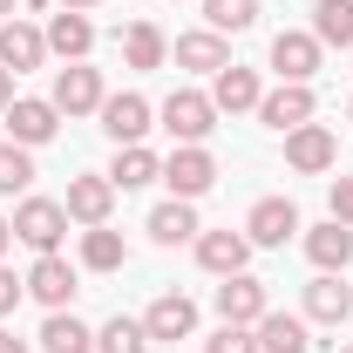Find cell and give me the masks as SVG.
I'll return each instance as SVG.
<instances>
[{
    "mask_svg": "<svg viewBox=\"0 0 353 353\" xmlns=\"http://www.w3.org/2000/svg\"><path fill=\"white\" fill-rule=\"evenodd\" d=\"M21 285H28L48 312H68V299H75V265L61 259V252H41V259L28 265V279H21Z\"/></svg>",
    "mask_w": 353,
    "mask_h": 353,
    "instance_id": "52a82bcc",
    "label": "cell"
},
{
    "mask_svg": "<svg viewBox=\"0 0 353 353\" xmlns=\"http://www.w3.org/2000/svg\"><path fill=\"white\" fill-rule=\"evenodd\" d=\"M259 116H265V130H299V123H312V88L306 82H279L272 95H259Z\"/></svg>",
    "mask_w": 353,
    "mask_h": 353,
    "instance_id": "8fae6325",
    "label": "cell"
},
{
    "mask_svg": "<svg viewBox=\"0 0 353 353\" xmlns=\"http://www.w3.org/2000/svg\"><path fill=\"white\" fill-rule=\"evenodd\" d=\"M312 41L319 48H353V0H319L312 7Z\"/></svg>",
    "mask_w": 353,
    "mask_h": 353,
    "instance_id": "cb8c5ba5",
    "label": "cell"
},
{
    "mask_svg": "<svg viewBox=\"0 0 353 353\" xmlns=\"http://www.w3.org/2000/svg\"><path fill=\"white\" fill-rule=\"evenodd\" d=\"M61 7H75V14H82V7H95V0H61Z\"/></svg>",
    "mask_w": 353,
    "mask_h": 353,
    "instance_id": "74e56055",
    "label": "cell"
},
{
    "mask_svg": "<svg viewBox=\"0 0 353 353\" xmlns=\"http://www.w3.org/2000/svg\"><path fill=\"white\" fill-rule=\"evenodd\" d=\"M285 163L306 170V176L333 170V163H340V136L326 130V123H299V130H285Z\"/></svg>",
    "mask_w": 353,
    "mask_h": 353,
    "instance_id": "277c9868",
    "label": "cell"
},
{
    "mask_svg": "<svg viewBox=\"0 0 353 353\" xmlns=\"http://www.w3.org/2000/svg\"><path fill=\"white\" fill-rule=\"evenodd\" d=\"M163 183H170V197L197 204V197L218 183V157H211L204 143H176L170 157H163Z\"/></svg>",
    "mask_w": 353,
    "mask_h": 353,
    "instance_id": "6da1fadb",
    "label": "cell"
},
{
    "mask_svg": "<svg viewBox=\"0 0 353 353\" xmlns=\"http://www.w3.org/2000/svg\"><path fill=\"white\" fill-rule=\"evenodd\" d=\"M143 347H150L143 319H123V312H116V319H109V326L95 333V353H143Z\"/></svg>",
    "mask_w": 353,
    "mask_h": 353,
    "instance_id": "f1b7e54d",
    "label": "cell"
},
{
    "mask_svg": "<svg viewBox=\"0 0 353 353\" xmlns=\"http://www.w3.org/2000/svg\"><path fill=\"white\" fill-rule=\"evenodd\" d=\"M163 54H170L163 28H150V21H130V34H123V61H130V68H163Z\"/></svg>",
    "mask_w": 353,
    "mask_h": 353,
    "instance_id": "d4e9b609",
    "label": "cell"
},
{
    "mask_svg": "<svg viewBox=\"0 0 353 353\" xmlns=\"http://www.w3.org/2000/svg\"><path fill=\"white\" fill-rule=\"evenodd\" d=\"M272 68H279V82H312V68H319L312 28H285V34L272 41Z\"/></svg>",
    "mask_w": 353,
    "mask_h": 353,
    "instance_id": "4fadbf2b",
    "label": "cell"
},
{
    "mask_svg": "<svg viewBox=\"0 0 353 353\" xmlns=\"http://www.w3.org/2000/svg\"><path fill=\"white\" fill-rule=\"evenodd\" d=\"M259 75H252V68H238V61H231V68H218V75H211V102H218V116H238V109H259Z\"/></svg>",
    "mask_w": 353,
    "mask_h": 353,
    "instance_id": "ac0fdd59",
    "label": "cell"
},
{
    "mask_svg": "<svg viewBox=\"0 0 353 353\" xmlns=\"http://www.w3.org/2000/svg\"><path fill=\"white\" fill-rule=\"evenodd\" d=\"M333 218L353 231V176H340V183H333Z\"/></svg>",
    "mask_w": 353,
    "mask_h": 353,
    "instance_id": "d6a6232c",
    "label": "cell"
},
{
    "mask_svg": "<svg viewBox=\"0 0 353 353\" xmlns=\"http://www.w3.org/2000/svg\"><path fill=\"white\" fill-rule=\"evenodd\" d=\"M157 176H163V163H157L143 143L116 150V170H109V183H116V190H143V183H157Z\"/></svg>",
    "mask_w": 353,
    "mask_h": 353,
    "instance_id": "83f0119b",
    "label": "cell"
},
{
    "mask_svg": "<svg viewBox=\"0 0 353 353\" xmlns=\"http://www.w3.org/2000/svg\"><path fill=\"white\" fill-rule=\"evenodd\" d=\"M88 48H95V28H88V14L61 7V14L48 21V54H61V61H82Z\"/></svg>",
    "mask_w": 353,
    "mask_h": 353,
    "instance_id": "ffe728a7",
    "label": "cell"
},
{
    "mask_svg": "<svg viewBox=\"0 0 353 353\" xmlns=\"http://www.w3.org/2000/svg\"><path fill=\"white\" fill-rule=\"evenodd\" d=\"M41 347L48 353H95V333H88L75 312H48V326H41Z\"/></svg>",
    "mask_w": 353,
    "mask_h": 353,
    "instance_id": "4316f807",
    "label": "cell"
},
{
    "mask_svg": "<svg viewBox=\"0 0 353 353\" xmlns=\"http://www.w3.org/2000/svg\"><path fill=\"white\" fill-rule=\"evenodd\" d=\"M292 231H306L292 197H259V204H252V218H245V238H252V245H285Z\"/></svg>",
    "mask_w": 353,
    "mask_h": 353,
    "instance_id": "9c48e42d",
    "label": "cell"
},
{
    "mask_svg": "<svg viewBox=\"0 0 353 353\" xmlns=\"http://www.w3.org/2000/svg\"><path fill=\"white\" fill-rule=\"evenodd\" d=\"M0 116H7V130H14V143H21V150H41L48 136L61 130V109H54V102H41V95H14Z\"/></svg>",
    "mask_w": 353,
    "mask_h": 353,
    "instance_id": "5b68a950",
    "label": "cell"
},
{
    "mask_svg": "<svg viewBox=\"0 0 353 353\" xmlns=\"http://www.w3.org/2000/svg\"><path fill=\"white\" fill-rule=\"evenodd\" d=\"M61 116H88V109H102V75L82 68V61H68L61 75H54V95H48Z\"/></svg>",
    "mask_w": 353,
    "mask_h": 353,
    "instance_id": "7c38bea8",
    "label": "cell"
},
{
    "mask_svg": "<svg viewBox=\"0 0 353 353\" xmlns=\"http://www.w3.org/2000/svg\"><path fill=\"white\" fill-rule=\"evenodd\" d=\"M61 231H68V211H61L54 197H28V204L14 211V238H21V245H34V252H54V245H61Z\"/></svg>",
    "mask_w": 353,
    "mask_h": 353,
    "instance_id": "8992f818",
    "label": "cell"
},
{
    "mask_svg": "<svg viewBox=\"0 0 353 353\" xmlns=\"http://www.w3.org/2000/svg\"><path fill=\"white\" fill-rule=\"evenodd\" d=\"M82 265H88V272H116V265H130L123 231H109V224H88V231H82Z\"/></svg>",
    "mask_w": 353,
    "mask_h": 353,
    "instance_id": "603a6c76",
    "label": "cell"
},
{
    "mask_svg": "<svg viewBox=\"0 0 353 353\" xmlns=\"http://www.w3.org/2000/svg\"><path fill=\"white\" fill-rule=\"evenodd\" d=\"M245 259H252V238L245 231H197V265L204 272L231 279V272H245Z\"/></svg>",
    "mask_w": 353,
    "mask_h": 353,
    "instance_id": "5bb4252c",
    "label": "cell"
},
{
    "mask_svg": "<svg viewBox=\"0 0 353 353\" xmlns=\"http://www.w3.org/2000/svg\"><path fill=\"white\" fill-rule=\"evenodd\" d=\"M340 353H353V347H340Z\"/></svg>",
    "mask_w": 353,
    "mask_h": 353,
    "instance_id": "60d3db41",
    "label": "cell"
},
{
    "mask_svg": "<svg viewBox=\"0 0 353 353\" xmlns=\"http://www.w3.org/2000/svg\"><path fill=\"white\" fill-rule=\"evenodd\" d=\"M306 259H312V272H347V265H353V231L340 218L312 224V231H306Z\"/></svg>",
    "mask_w": 353,
    "mask_h": 353,
    "instance_id": "2e32d148",
    "label": "cell"
},
{
    "mask_svg": "<svg viewBox=\"0 0 353 353\" xmlns=\"http://www.w3.org/2000/svg\"><path fill=\"white\" fill-rule=\"evenodd\" d=\"M176 68H190V75H218V68H231L224 34H218V28H211V34H176Z\"/></svg>",
    "mask_w": 353,
    "mask_h": 353,
    "instance_id": "d6986e66",
    "label": "cell"
},
{
    "mask_svg": "<svg viewBox=\"0 0 353 353\" xmlns=\"http://www.w3.org/2000/svg\"><path fill=\"white\" fill-rule=\"evenodd\" d=\"M347 116H353V102H347Z\"/></svg>",
    "mask_w": 353,
    "mask_h": 353,
    "instance_id": "ab89813d",
    "label": "cell"
},
{
    "mask_svg": "<svg viewBox=\"0 0 353 353\" xmlns=\"http://www.w3.org/2000/svg\"><path fill=\"white\" fill-rule=\"evenodd\" d=\"M204 353H259V340H252V326H218L204 340Z\"/></svg>",
    "mask_w": 353,
    "mask_h": 353,
    "instance_id": "1f68e13d",
    "label": "cell"
},
{
    "mask_svg": "<svg viewBox=\"0 0 353 353\" xmlns=\"http://www.w3.org/2000/svg\"><path fill=\"white\" fill-rule=\"evenodd\" d=\"M150 238H157V245H183V238H197V211H190L183 197L157 204V211H150Z\"/></svg>",
    "mask_w": 353,
    "mask_h": 353,
    "instance_id": "484cf974",
    "label": "cell"
},
{
    "mask_svg": "<svg viewBox=\"0 0 353 353\" xmlns=\"http://www.w3.org/2000/svg\"><path fill=\"white\" fill-rule=\"evenodd\" d=\"M95 116H102V130H109L116 150H130V143L150 136V116H157V109H150L136 88H123V95H102V109H95Z\"/></svg>",
    "mask_w": 353,
    "mask_h": 353,
    "instance_id": "3957f363",
    "label": "cell"
},
{
    "mask_svg": "<svg viewBox=\"0 0 353 353\" xmlns=\"http://www.w3.org/2000/svg\"><path fill=\"white\" fill-rule=\"evenodd\" d=\"M21 292H28V285H21V279H14V272L0 265V319H7V312L21 306Z\"/></svg>",
    "mask_w": 353,
    "mask_h": 353,
    "instance_id": "836d02e7",
    "label": "cell"
},
{
    "mask_svg": "<svg viewBox=\"0 0 353 353\" xmlns=\"http://www.w3.org/2000/svg\"><path fill=\"white\" fill-rule=\"evenodd\" d=\"M7 245H14V218H0V259H7Z\"/></svg>",
    "mask_w": 353,
    "mask_h": 353,
    "instance_id": "d590c367",
    "label": "cell"
},
{
    "mask_svg": "<svg viewBox=\"0 0 353 353\" xmlns=\"http://www.w3.org/2000/svg\"><path fill=\"white\" fill-rule=\"evenodd\" d=\"M0 14H14V0H0Z\"/></svg>",
    "mask_w": 353,
    "mask_h": 353,
    "instance_id": "f35d334b",
    "label": "cell"
},
{
    "mask_svg": "<svg viewBox=\"0 0 353 353\" xmlns=\"http://www.w3.org/2000/svg\"><path fill=\"white\" fill-rule=\"evenodd\" d=\"M61 211H68L75 224H109V211H116V183H109V176H68Z\"/></svg>",
    "mask_w": 353,
    "mask_h": 353,
    "instance_id": "30bf717a",
    "label": "cell"
},
{
    "mask_svg": "<svg viewBox=\"0 0 353 353\" xmlns=\"http://www.w3.org/2000/svg\"><path fill=\"white\" fill-rule=\"evenodd\" d=\"M0 61H7L14 75L41 68V61H48V34H41V28H28V21H7V28H0Z\"/></svg>",
    "mask_w": 353,
    "mask_h": 353,
    "instance_id": "e0dca14e",
    "label": "cell"
},
{
    "mask_svg": "<svg viewBox=\"0 0 353 353\" xmlns=\"http://www.w3.org/2000/svg\"><path fill=\"white\" fill-rule=\"evenodd\" d=\"M0 353H28V340H14V333H0Z\"/></svg>",
    "mask_w": 353,
    "mask_h": 353,
    "instance_id": "8d00e7d4",
    "label": "cell"
},
{
    "mask_svg": "<svg viewBox=\"0 0 353 353\" xmlns=\"http://www.w3.org/2000/svg\"><path fill=\"white\" fill-rule=\"evenodd\" d=\"M157 116H163V130H170L176 143H204V136L218 130V102H211L204 88H176Z\"/></svg>",
    "mask_w": 353,
    "mask_h": 353,
    "instance_id": "7a4b0ae2",
    "label": "cell"
},
{
    "mask_svg": "<svg viewBox=\"0 0 353 353\" xmlns=\"http://www.w3.org/2000/svg\"><path fill=\"white\" fill-rule=\"evenodd\" d=\"M265 312H272V306H265V279L231 272V279L218 285V319H224V326H259Z\"/></svg>",
    "mask_w": 353,
    "mask_h": 353,
    "instance_id": "ba28073f",
    "label": "cell"
},
{
    "mask_svg": "<svg viewBox=\"0 0 353 353\" xmlns=\"http://www.w3.org/2000/svg\"><path fill=\"white\" fill-rule=\"evenodd\" d=\"M7 102H14V68L0 61V109H7Z\"/></svg>",
    "mask_w": 353,
    "mask_h": 353,
    "instance_id": "e575fe53",
    "label": "cell"
},
{
    "mask_svg": "<svg viewBox=\"0 0 353 353\" xmlns=\"http://www.w3.org/2000/svg\"><path fill=\"white\" fill-rule=\"evenodd\" d=\"M143 333H150V340H190V333H197V306H190L183 292H163L157 306L143 312Z\"/></svg>",
    "mask_w": 353,
    "mask_h": 353,
    "instance_id": "9a60e30c",
    "label": "cell"
},
{
    "mask_svg": "<svg viewBox=\"0 0 353 353\" xmlns=\"http://www.w3.org/2000/svg\"><path fill=\"white\" fill-rule=\"evenodd\" d=\"M252 340H259V353H306V319L299 312H265L259 326H252Z\"/></svg>",
    "mask_w": 353,
    "mask_h": 353,
    "instance_id": "44dd1931",
    "label": "cell"
},
{
    "mask_svg": "<svg viewBox=\"0 0 353 353\" xmlns=\"http://www.w3.org/2000/svg\"><path fill=\"white\" fill-rule=\"evenodd\" d=\"M204 21H211L218 34H238V28L259 21V0H204Z\"/></svg>",
    "mask_w": 353,
    "mask_h": 353,
    "instance_id": "f546056e",
    "label": "cell"
},
{
    "mask_svg": "<svg viewBox=\"0 0 353 353\" xmlns=\"http://www.w3.org/2000/svg\"><path fill=\"white\" fill-rule=\"evenodd\" d=\"M347 312H353V292L340 285V272H319V279L306 285V319H319V326H340Z\"/></svg>",
    "mask_w": 353,
    "mask_h": 353,
    "instance_id": "7402d4cb",
    "label": "cell"
},
{
    "mask_svg": "<svg viewBox=\"0 0 353 353\" xmlns=\"http://www.w3.org/2000/svg\"><path fill=\"white\" fill-rule=\"evenodd\" d=\"M34 183V157L21 150V143H0V190L14 197V190H28Z\"/></svg>",
    "mask_w": 353,
    "mask_h": 353,
    "instance_id": "4dcf8cb0",
    "label": "cell"
}]
</instances>
